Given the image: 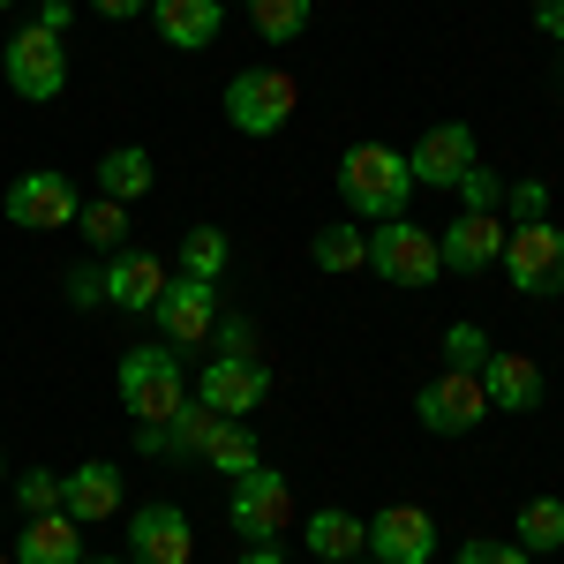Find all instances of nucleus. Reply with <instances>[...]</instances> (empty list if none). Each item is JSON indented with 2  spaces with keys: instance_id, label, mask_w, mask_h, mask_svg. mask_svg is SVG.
Masks as SVG:
<instances>
[{
  "instance_id": "nucleus-35",
  "label": "nucleus",
  "mask_w": 564,
  "mask_h": 564,
  "mask_svg": "<svg viewBox=\"0 0 564 564\" xmlns=\"http://www.w3.org/2000/svg\"><path fill=\"white\" fill-rule=\"evenodd\" d=\"M212 339H218V354H257V324L249 316H218Z\"/></svg>"
},
{
  "instance_id": "nucleus-37",
  "label": "nucleus",
  "mask_w": 564,
  "mask_h": 564,
  "mask_svg": "<svg viewBox=\"0 0 564 564\" xmlns=\"http://www.w3.org/2000/svg\"><path fill=\"white\" fill-rule=\"evenodd\" d=\"M534 31L564 45V0H534Z\"/></svg>"
},
{
  "instance_id": "nucleus-44",
  "label": "nucleus",
  "mask_w": 564,
  "mask_h": 564,
  "mask_svg": "<svg viewBox=\"0 0 564 564\" xmlns=\"http://www.w3.org/2000/svg\"><path fill=\"white\" fill-rule=\"evenodd\" d=\"M0 467H8V459H0Z\"/></svg>"
},
{
  "instance_id": "nucleus-3",
  "label": "nucleus",
  "mask_w": 564,
  "mask_h": 564,
  "mask_svg": "<svg viewBox=\"0 0 564 564\" xmlns=\"http://www.w3.org/2000/svg\"><path fill=\"white\" fill-rule=\"evenodd\" d=\"M294 106H302V90H294L286 68H241L226 84V121L249 135V143H271V135L294 121Z\"/></svg>"
},
{
  "instance_id": "nucleus-18",
  "label": "nucleus",
  "mask_w": 564,
  "mask_h": 564,
  "mask_svg": "<svg viewBox=\"0 0 564 564\" xmlns=\"http://www.w3.org/2000/svg\"><path fill=\"white\" fill-rule=\"evenodd\" d=\"M481 391H489V414H534L542 406V369L527 354H489L481 361Z\"/></svg>"
},
{
  "instance_id": "nucleus-32",
  "label": "nucleus",
  "mask_w": 564,
  "mask_h": 564,
  "mask_svg": "<svg viewBox=\"0 0 564 564\" xmlns=\"http://www.w3.org/2000/svg\"><path fill=\"white\" fill-rule=\"evenodd\" d=\"M550 218V181H512L505 188V226H534Z\"/></svg>"
},
{
  "instance_id": "nucleus-4",
  "label": "nucleus",
  "mask_w": 564,
  "mask_h": 564,
  "mask_svg": "<svg viewBox=\"0 0 564 564\" xmlns=\"http://www.w3.org/2000/svg\"><path fill=\"white\" fill-rule=\"evenodd\" d=\"M0 76H8L15 98H31V106L61 98V90H68V39H53V31H39V23H23L15 39L0 45Z\"/></svg>"
},
{
  "instance_id": "nucleus-38",
  "label": "nucleus",
  "mask_w": 564,
  "mask_h": 564,
  "mask_svg": "<svg viewBox=\"0 0 564 564\" xmlns=\"http://www.w3.org/2000/svg\"><path fill=\"white\" fill-rule=\"evenodd\" d=\"M106 23H129V15H151V0H90Z\"/></svg>"
},
{
  "instance_id": "nucleus-20",
  "label": "nucleus",
  "mask_w": 564,
  "mask_h": 564,
  "mask_svg": "<svg viewBox=\"0 0 564 564\" xmlns=\"http://www.w3.org/2000/svg\"><path fill=\"white\" fill-rule=\"evenodd\" d=\"M15 564H84V527L68 512H39L15 527Z\"/></svg>"
},
{
  "instance_id": "nucleus-36",
  "label": "nucleus",
  "mask_w": 564,
  "mask_h": 564,
  "mask_svg": "<svg viewBox=\"0 0 564 564\" xmlns=\"http://www.w3.org/2000/svg\"><path fill=\"white\" fill-rule=\"evenodd\" d=\"M68 23H76V8H68V0H39V31L68 39Z\"/></svg>"
},
{
  "instance_id": "nucleus-8",
  "label": "nucleus",
  "mask_w": 564,
  "mask_h": 564,
  "mask_svg": "<svg viewBox=\"0 0 564 564\" xmlns=\"http://www.w3.org/2000/svg\"><path fill=\"white\" fill-rule=\"evenodd\" d=\"M196 399L212 414H226V422H249L263 399H271V369H263L257 354H218L212 369L196 377Z\"/></svg>"
},
{
  "instance_id": "nucleus-27",
  "label": "nucleus",
  "mask_w": 564,
  "mask_h": 564,
  "mask_svg": "<svg viewBox=\"0 0 564 564\" xmlns=\"http://www.w3.org/2000/svg\"><path fill=\"white\" fill-rule=\"evenodd\" d=\"M226 257H234V249H226V234H218V226H188V234H181V279H226Z\"/></svg>"
},
{
  "instance_id": "nucleus-9",
  "label": "nucleus",
  "mask_w": 564,
  "mask_h": 564,
  "mask_svg": "<svg viewBox=\"0 0 564 564\" xmlns=\"http://www.w3.org/2000/svg\"><path fill=\"white\" fill-rule=\"evenodd\" d=\"M414 414H422L430 436H467V430H481V414H489V391H481V377L444 369V377H430V384L414 391Z\"/></svg>"
},
{
  "instance_id": "nucleus-10",
  "label": "nucleus",
  "mask_w": 564,
  "mask_h": 564,
  "mask_svg": "<svg viewBox=\"0 0 564 564\" xmlns=\"http://www.w3.org/2000/svg\"><path fill=\"white\" fill-rule=\"evenodd\" d=\"M151 324L166 347H204L218 324V286L212 279H166V294L151 302Z\"/></svg>"
},
{
  "instance_id": "nucleus-6",
  "label": "nucleus",
  "mask_w": 564,
  "mask_h": 564,
  "mask_svg": "<svg viewBox=\"0 0 564 564\" xmlns=\"http://www.w3.org/2000/svg\"><path fill=\"white\" fill-rule=\"evenodd\" d=\"M369 271L384 279V286H430L436 271V234L430 226H414V218H384V226H369Z\"/></svg>"
},
{
  "instance_id": "nucleus-15",
  "label": "nucleus",
  "mask_w": 564,
  "mask_h": 564,
  "mask_svg": "<svg viewBox=\"0 0 564 564\" xmlns=\"http://www.w3.org/2000/svg\"><path fill=\"white\" fill-rule=\"evenodd\" d=\"M497 257H505V218H489V212H459L444 234H436V263L459 271V279L489 271Z\"/></svg>"
},
{
  "instance_id": "nucleus-22",
  "label": "nucleus",
  "mask_w": 564,
  "mask_h": 564,
  "mask_svg": "<svg viewBox=\"0 0 564 564\" xmlns=\"http://www.w3.org/2000/svg\"><path fill=\"white\" fill-rule=\"evenodd\" d=\"M151 181H159V166H151V151H143V143H121V151H106V159H98V196H113V204L151 196Z\"/></svg>"
},
{
  "instance_id": "nucleus-28",
  "label": "nucleus",
  "mask_w": 564,
  "mask_h": 564,
  "mask_svg": "<svg viewBox=\"0 0 564 564\" xmlns=\"http://www.w3.org/2000/svg\"><path fill=\"white\" fill-rule=\"evenodd\" d=\"M76 234H84L90 249H129V204H113V196H98V204H84L76 212Z\"/></svg>"
},
{
  "instance_id": "nucleus-29",
  "label": "nucleus",
  "mask_w": 564,
  "mask_h": 564,
  "mask_svg": "<svg viewBox=\"0 0 564 564\" xmlns=\"http://www.w3.org/2000/svg\"><path fill=\"white\" fill-rule=\"evenodd\" d=\"M489 332L481 324H444V369H459V377H481V361H489Z\"/></svg>"
},
{
  "instance_id": "nucleus-7",
  "label": "nucleus",
  "mask_w": 564,
  "mask_h": 564,
  "mask_svg": "<svg viewBox=\"0 0 564 564\" xmlns=\"http://www.w3.org/2000/svg\"><path fill=\"white\" fill-rule=\"evenodd\" d=\"M226 520L241 542H279L286 527H294V489L279 467H249V475L234 481V497H226Z\"/></svg>"
},
{
  "instance_id": "nucleus-2",
  "label": "nucleus",
  "mask_w": 564,
  "mask_h": 564,
  "mask_svg": "<svg viewBox=\"0 0 564 564\" xmlns=\"http://www.w3.org/2000/svg\"><path fill=\"white\" fill-rule=\"evenodd\" d=\"M121 406L135 422H174L188 406V384H181V354L159 339V347H129L121 354Z\"/></svg>"
},
{
  "instance_id": "nucleus-5",
  "label": "nucleus",
  "mask_w": 564,
  "mask_h": 564,
  "mask_svg": "<svg viewBox=\"0 0 564 564\" xmlns=\"http://www.w3.org/2000/svg\"><path fill=\"white\" fill-rule=\"evenodd\" d=\"M505 279L512 294H564V226L534 218V226H505Z\"/></svg>"
},
{
  "instance_id": "nucleus-24",
  "label": "nucleus",
  "mask_w": 564,
  "mask_h": 564,
  "mask_svg": "<svg viewBox=\"0 0 564 564\" xmlns=\"http://www.w3.org/2000/svg\"><path fill=\"white\" fill-rule=\"evenodd\" d=\"M204 467H212V475H226V481H241L249 467H263V444H257V430H249V422H218L212 452H204Z\"/></svg>"
},
{
  "instance_id": "nucleus-12",
  "label": "nucleus",
  "mask_w": 564,
  "mask_h": 564,
  "mask_svg": "<svg viewBox=\"0 0 564 564\" xmlns=\"http://www.w3.org/2000/svg\"><path fill=\"white\" fill-rule=\"evenodd\" d=\"M406 166H414V188H459L467 166H481V143L467 121H436L422 129V143L406 151Z\"/></svg>"
},
{
  "instance_id": "nucleus-33",
  "label": "nucleus",
  "mask_w": 564,
  "mask_h": 564,
  "mask_svg": "<svg viewBox=\"0 0 564 564\" xmlns=\"http://www.w3.org/2000/svg\"><path fill=\"white\" fill-rule=\"evenodd\" d=\"M452 564H534V557H527L520 542H481V534H475V542L452 550Z\"/></svg>"
},
{
  "instance_id": "nucleus-1",
  "label": "nucleus",
  "mask_w": 564,
  "mask_h": 564,
  "mask_svg": "<svg viewBox=\"0 0 564 564\" xmlns=\"http://www.w3.org/2000/svg\"><path fill=\"white\" fill-rule=\"evenodd\" d=\"M332 181H339V204H347L354 218H369V226L406 218V196H414V166H406V151H391V143H354Z\"/></svg>"
},
{
  "instance_id": "nucleus-31",
  "label": "nucleus",
  "mask_w": 564,
  "mask_h": 564,
  "mask_svg": "<svg viewBox=\"0 0 564 564\" xmlns=\"http://www.w3.org/2000/svg\"><path fill=\"white\" fill-rule=\"evenodd\" d=\"M15 505H23V520H39V512H61V475H53V467H31V475H15Z\"/></svg>"
},
{
  "instance_id": "nucleus-17",
  "label": "nucleus",
  "mask_w": 564,
  "mask_h": 564,
  "mask_svg": "<svg viewBox=\"0 0 564 564\" xmlns=\"http://www.w3.org/2000/svg\"><path fill=\"white\" fill-rule=\"evenodd\" d=\"M61 512L76 527H98V520H121V467L113 459H84L61 475Z\"/></svg>"
},
{
  "instance_id": "nucleus-11",
  "label": "nucleus",
  "mask_w": 564,
  "mask_h": 564,
  "mask_svg": "<svg viewBox=\"0 0 564 564\" xmlns=\"http://www.w3.org/2000/svg\"><path fill=\"white\" fill-rule=\"evenodd\" d=\"M0 212L8 226H23V234H53V226H76V188L68 174H15L8 181V196H0Z\"/></svg>"
},
{
  "instance_id": "nucleus-39",
  "label": "nucleus",
  "mask_w": 564,
  "mask_h": 564,
  "mask_svg": "<svg viewBox=\"0 0 564 564\" xmlns=\"http://www.w3.org/2000/svg\"><path fill=\"white\" fill-rule=\"evenodd\" d=\"M234 564H286V550H279V542H249Z\"/></svg>"
},
{
  "instance_id": "nucleus-34",
  "label": "nucleus",
  "mask_w": 564,
  "mask_h": 564,
  "mask_svg": "<svg viewBox=\"0 0 564 564\" xmlns=\"http://www.w3.org/2000/svg\"><path fill=\"white\" fill-rule=\"evenodd\" d=\"M61 286H68V308H106V271L98 263H76Z\"/></svg>"
},
{
  "instance_id": "nucleus-21",
  "label": "nucleus",
  "mask_w": 564,
  "mask_h": 564,
  "mask_svg": "<svg viewBox=\"0 0 564 564\" xmlns=\"http://www.w3.org/2000/svg\"><path fill=\"white\" fill-rule=\"evenodd\" d=\"M302 550L324 564H354L361 550H369V520H354V512H339V505H316L302 520Z\"/></svg>"
},
{
  "instance_id": "nucleus-13",
  "label": "nucleus",
  "mask_w": 564,
  "mask_h": 564,
  "mask_svg": "<svg viewBox=\"0 0 564 564\" xmlns=\"http://www.w3.org/2000/svg\"><path fill=\"white\" fill-rule=\"evenodd\" d=\"M361 557L377 564H430L436 557V520L422 505H384L377 520H369V550Z\"/></svg>"
},
{
  "instance_id": "nucleus-19",
  "label": "nucleus",
  "mask_w": 564,
  "mask_h": 564,
  "mask_svg": "<svg viewBox=\"0 0 564 564\" xmlns=\"http://www.w3.org/2000/svg\"><path fill=\"white\" fill-rule=\"evenodd\" d=\"M151 23H159V39H166V45L204 53V45L226 31V0H151Z\"/></svg>"
},
{
  "instance_id": "nucleus-41",
  "label": "nucleus",
  "mask_w": 564,
  "mask_h": 564,
  "mask_svg": "<svg viewBox=\"0 0 564 564\" xmlns=\"http://www.w3.org/2000/svg\"><path fill=\"white\" fill-rule=\"evenodd\" d=\"M0 564H15V550H0Z\"/></svg>"
},
{
  "instance_id": "nucleus-25",
  "label": "nucleus",
  "mask_w": 564,
  "mask_h": 564,
  "mask_svg": "<svg viewBox=\"0 0 564 564\" xmlns=\"http://www.w3.org/2000/svg\"><path fill=\"white\" fill-rule=\"evenodd\" d=\"M241 15L257 23L263 45H294L308 31V15H316V8H308V0H241Z\"/></svg>"
},
{
  "instance_id": "nucleus-40",
  "label": "nucleus",
  "mask_w": 564,
  "mask_h": 564,
  "mask_svg": "<svg viewBox=\"0 0 564 564\" xmlns=\"http://www.w3.org/2000/svg\"><path fill=\"white\" fill-rule=\"evenodd\" d=\"M84 564H121V557H84ZM129 564H135V557H129Z\"/></svg>"
},
{
  "instance_id": "nucleus-23",
  "label": "nucleus",
  "mask_w": 564,
  "mask_h": 564,
  "mask_svg": "<svg viewBox=\"0 0 564 564\" xmlns=\"http://www.w3.org/2000/svg\"><path fill=\"white\" fill-rule=\"evenodd\" d=\"M512 527H520L512 542H520L527 557H557L564 550V497H527Z\"/></svg>"
},
{
  "instance_id": "nucleus-30",
  "label": "nucleus",
  "mask_w": 564,
  "mask_h": 564,
  "mask_svg": "<svg viewBox=\"0 0 564 564\" xmlns=\"http://www.w3.org/2000/svg\"><path fill=\"white\" fill-rule=\"evenodd\" d=\"M452 196H459L467 212H489V218H505V174H497V166H467Z\"/></svg>"
},
{
  "instance_id": "nucleus-42",
  "label": "nucleus",
  "mask_w": 564,
  "mask_h": 564,
  "mask_svg": "<svg viewBox=\"0 0 564 564\" xmlns=\"http://www.w3.org/2000/svg\"><path fill=\"white\" fill-rule=\"evenodd\" d=\"M8 8H15V0H0V15H8Z\"/></svg>"
},
{
  "instance_id": "nucleus-14",
  "label": "nucleus",
  "mask_w": 564,
  "mask_h": 564,
  "mask_svg": "<svg viewBox=\"0 0 564 564\" xmlns=\"http://www.w3.org/2000/svg\"><path fill=\"white\" fill-rule=\"evenodd\" d=\"M129 557L135 564H196V527L181 505H143L129 512Z\"/></svg>"
},
{
  "instance_id": "nucleus-16",
  "label": "nucleus",
  "mask_w": 564,
  "mask_h": 564,
  "mask_svg": "<svg viewBox=\"0 0 564 564\" xmlns=\"http://www.w3.org/2000/svg\"><path fill=\"white\" fill-rule=\"evenodd\" d=\"M166 263L151 257V249H113L106 257V308H121V316H151V302L166 294Z\"/></svg>"
},
{
  "instance_id": "nucleus-26",
  "label": "nucleus",
  "mask_w": 564,
  "mask_h": 564,
  "mask_svg": "<svg viewBox=\"0 0 564 564\" xmlns=\"http://www.w3.org/2000/svg\"><path fill=\"white\" fill-rule=\"evenodd\" d=\"M308 263H316V271H361V263H369V234H361V218H354V226H316Z\"/></svg>"
},
{
  "instance_id": "nucleus-43",
  "label": "nucleus",
  "mask_w": 564,
  "mask_h": 564,
  "mask_svg": "<svg viewBox=\"0 0 564 564\" xmlns=\"http://www.w3.org/2000/svg\"><path fill=\"white\" fill-rule=\"evenodd\" d=\"M354 564H377V557H354Z\"/></svg>"
}]
</instances>
